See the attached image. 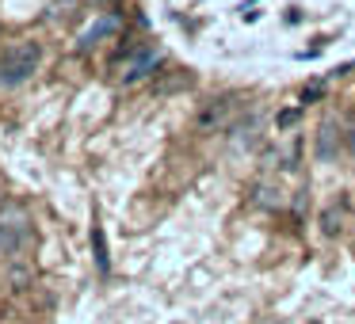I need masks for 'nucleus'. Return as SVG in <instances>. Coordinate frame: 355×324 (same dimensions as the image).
<instances>
[{
	"label": "nucleus",
	"mask_w": 355,
	"mask_h": 324,
	"mask_svg": "<svg viewBox=\"0 0 355 324\" xmlns=\"http://www.w3.org/2000/svg\"><path fill=\"white\" fill-rule=\"evenodd\" d=\"M256 134H260V115H256V111H252L248 118H241V123H233V126H230V141H233L237 149L245 145V141L252 145V141H256Z\"/></svg>",
	"instance_id": "423d86ee"
},
{
	"label": "nucleus",
	"mask_w": 355,
	"mask_h": 324,
	"mask_svg": "<svg viewBox=\"0 0 355 324\" xmlns=\"http://www.w3.org/2000/svg\"><path fill=\"white\" fill-rule=\"evenodd\" d=\"M119 27H123V16H119V12H103V16L96 19L92 27H85V35L77 39V54H92V50L100 46V42H107Z\"/></svg>",
	"instance_id": "20e7f679"
},
{
	"label": "nucleus",
	"mask_w": 355,
	"mask_h": 324,
	"mask_svg": "<svg viewBox=\"0 0 355 324\" xmlns=\"http://www.w3.org/2000/svg\"><path fill=\"white\" fill-rule=\"evenodd\" d=\"M164 65V54H161V46H138V50H130V57H126V65H123V84H138V80H146V77H153L157 69Z\"/></svg>",
	"instance_id": "7ed1b4c3"
},
{
	"label": "nucleus",
	"mask_w": 355,
	"mask_h": 324,
	"mask_svg": "<svg viewBox=\"0 0 355 324\" xmlns=\"http://www.w3.org/2000/svg\"><path fill=\"white\" fill-rule=\"evenodd\" d=\"M321 222H324V233H336V210H324Z\"/></svg>",
	"instance_id": "9d476101"
},
{
	"label": "nucleus",
	"mask_w": 355,
	"mask_h": 324,
	"mask_svg": "<svg viewBox=\"0 0 355 324\" xmlns=\"http://www.w3.org/2000/svg\"><path fill=\"white\" fill-rule=\"evenodd\" d=\"M92 260L100 275H111V252H107V237H103V225H92Z\"/></svg>",
	"instance_id": "0eeeda50"
},
{
	"label": "nucleus",
	"mask_w": 355,
	"mask_h": 324,
	"mask_svg": "<svg viewBox=\"0 0 355 324\" xmlns=\"http://www.w3.org/2000/svg\"><path fill=\"white\" fill-rule=\"evenodd\" d=\"M230 100H207V107L199 111V118H195V126H199V134H214L218 126H225V118H230Z\"/></svg>",
	"instance_id": "39448f33"
},
{
	"label": "nucleus",
	"mask_w": 355,
	"mask_h": 324,
	"mask_svg": "<svg viewBox=\"0 0 355 324\" xmlns=\"http://www.w3.org/2000/svg\"><path fill=\"white\" fill-rule=\"evenodd\" d=\"M298 115H302V111H298V107H291V111H279V118H275V126H279V130H291V126H294V123H298Z\"/></svg>",
	"instance_id": "1a4fd4ad"
},
{
	"label": "nucleus",
	"mask_w": 355,
	"mask_h": 324,
	"mask_svg": "<svg viewBox=\"0 0 355 324\" xmlns=\"http://www.w3.org/2000/svg\"><path fill=\"white\" fill-rule=\"evenodd\" d=\"M31 244V214L19 202H4L0 206V252L19 255Z\"/></svg>",
	"instance_id": "f03ea898"
},
{
	"label": "nucleus",
	"mask_w": 355,
	"mask_h": 324,
	"mask_svg": "<svg viewBox=\"0 0 355 324\" xmlns=\"http://www.w3.org/2000/svg\"><path fill=\"white\" fill-rule=\"evenodd\" d=\"M336 138H340V134H336V126H332V123H324L321 130H317V149H313L317 161H336Z\"/></svg>",
	"instance_id": "6e6552de"
},
{
	"label": "nucleus",
	"mask_w": 355,
	"mask_h": 324,
	"mask_svg": "<svg viewBox=\"0 0 355 324\" xmlns=\"http://www.w3.org/2000/svg\"><path fill=\"white\" fill-rule=\"evenodd\" d=\"M42 65V46L39 42H16L0 54V84L4 88H19L39 73Z\"/></svg>",
	"instance_id": "f257e3e1"
}]
</instances>
